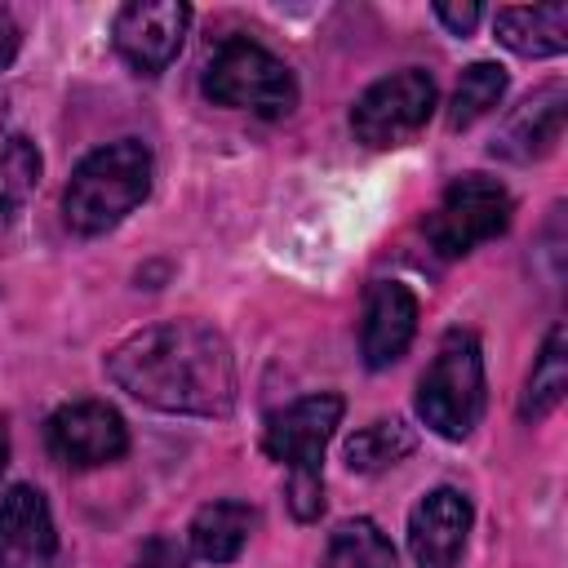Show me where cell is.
Here are the masks:
<instances>
[{"instance_id": "1", "label": "cell", "mask_w": 568, "mask_h": 568, "mask_svg": "<svg viewBox=\"0 0 568 568\" xmlns=\"http://www.w3.org/2000/svg\"><path fill=\"white\" fill-rule=\"evenodd\" d=\"M106 377L160 413L226 417L235 408V355L200 320H164L129 333L106 355Z\"/></svg>"}, {"instance_id": "2", "label": "cell", "mask_w": 568, "mask_h": 568, "mask_svg": "<svg viewBox=\"0 0 568 568\" xmlns=\"http://www.w3.org/2000/svg\"><path fill=\"white\" fill-rule=\"evenodd\" d=\"M151 146L138 138H120L106 142L98 151H89L62 191V217L75 235H106L115 231L146 195H151Z\"/></svg>"}, {"instance_id": "3", "label": "cell", "mask_w": 568, "mask_h": 568, "mask_svg": "<svg viewBox=\"0 0 568 568\" xmlns=\"http://www.w3.org/2000/svg\"><path fill=\"white\" fill-rule=\"evenodd\" d=\"M200 89L213 106L253 111V115H266V120H280L297 106L293 67L284 58H275L271 49H262L257 40H244V36H231L209 53Z\"/></svg>"}, {"instance_id": "4", "label": "cell", "mask_w": 568, "mask_h": 568, "mask_svg": "<svg viewBox=\"0 0 568 568\" xmlns=\"http://www.w3.org/2000/svg\"><path fill=\"white\" fill-rule=\"evenodd\" d=\"M484 355L470 328H448L417 382V417L444 435L466 439L484 417Z\"/></svg>"}, {"instance_id": "5", "label": "cell", "mask_w": 568, "mask_h": 568, "mask_svg": "<svg viewBox=\"0 0 568 568\" xmlns=\"http://www.w3.org/2000/svg\"><path fill=\"white\" fill-rule=\"evenodd\" d=\"M515 200L497 178L462 173L439 195L435 213L426 217V240L439 248V257H462L488 240H497L510 226Z\"/></svg>"}, {"instance_id": "6", "label": "cell", "mask_w": 568, "mask_h": 568, "mask_svg": "<svg viewBox=\"0 0 568 568\" xmlns=\"http://www.w3.org/2000/svg\"><path fill=\"white\" fill-rule=\"evenodd\" d=\"M435 111V75L422 67H404L390 71L382 80H373L355 106H351V129L364 146H399L408 142Z\"/></svg>"}, {"instance_id": "7", "label": "cell", "mask_w": 568, "mask_h": 568, "mask_svg": "<svg viewBox=\"0 0 568 568\" xmlns=\"http://www.w3.org/2000/svg\"><path fill=\"white\" fill-rule=\"evenodd\" d=\"M342 413H346V404H342V395H333V390L293 399L288 408L271 413L266 426H262V448H266V457H275L280 466H288V475H320L324 448H328V439H333Z\"/></svg>"}, {"instance_id": "8", "label": "cell", "mask_w": 568, "mask_h": 568, "mask_svg": "<svg viewBox=\"0 0 568 568\" xmlns=\"http://www.w3.org/2000/svg\"><path fill=\"white\" fill-rule=\"evenodd\" d=\"M44 444L53 453V462L62 466H106L115 457H124L129 448V426L124 417L102 404V399H75V404H62L49 413L44 422Z\"/></svg>"}, {"instance_id": "9", "label": "cell", "mask_w": 568, "mask_h": 568, "mask_svg": "<svg viewBox=\"0 0 568 568\" xmlns=\"http://www.w3.org/2000/svg\"><path fill=\"white\" fill-rule=\"evenodd\" d=\"M191 27V4L182 0H133L115 13V53L138 75H160Z\"/></svg>"}, {"instance_id": "10", "label": "cell", "mask_w": 568, "mask_h": 568, "mask_svg": "<svg viewBox=\"0 0 568 568\" xmlns=\"http://www.w3.org/2000/svg\"><path fill=\"white\" fill-rule=\"evenodd\" d=\"M58 528L40 488L13 484L0 497V568H53Z\"/></svg>"}, {"instance_id": "11", "label": "cell", "mask_w": 568, "mask_h": 568, "mask_svg": "<svg viewBox=\"0 0 568 568\" xmlns=\"http://www.w3.org/2000/svg\"><path fill=\"white\" fill-rule=\"evenodd\" d=\"M470 519V501L457 488H430L408 515V550L417 568H457Z\"/></svg>"}, {"instance_id": "12", "label": "cell", "mask_w": 568, "mask_h": 568, "mask_svg": "<svg viewBox=\"0 0 568 568\" xmlns=\"http://www.w3.org/2000/svg\"><path fill=\"white\" fill-rule=\"evenodd\" d=\"M417 333V297L399 280L368 284L364 297V324H359V351L368 368H390Z\"/></svg>"}, {"instance_id": "13", "label": "cell", "mask_w": 568, "mask_h": 568, "mask_svg": "<svg viewBox=\"0 0 568 568\" xmlns=\"http://www.w3.org/2000/svg\"><path fill=\"white\" fill-rule=\"evenodd\" d=\"M564 106H568L564 84H546L532 98H524L506 115V124L497 129L493 155L515 160V164H528V160H541L546 151H555V142L564 133Z\"/></svg>"}, {"instance_id": "14", "label": "cell", "mask_w": 568, "mask_h": 568, "mask_svg": "<svg viewBox=\"0 0 568 568\" xmlns=\"http://www.w3.org/2000/svg\"><path fill=\"white\" fill-rule=\"evenodd\" d=\"M497 40L519 58H555L568 49V4H506L493 13Z\"/></svg>"}, {"instance_id": "15", "label": "cell", "mask_w": 568, "mask_h": 568, "mask_svg": "<svg viewBox=\"0 0 568 568\" xmlns=\"http://www.w3.org/2000/svg\"><path fill=\"white\" fill-rule=\"evenodd\" d=\"M257 524V510L244 506V501H209L191 515V528H186V541H191V555L204 559V564H231L240 559L248 532Z\"/></svg>"}, {"instance_id": "16", "label": "cell", "mask_w": 568, "mask_h": 568, "mask_svg": "<svg viewBox=\"0 0 568 568\" xmlns=\"http://www.w3.org/2000/svg\"><path fill=\"white\" fill-rule=\"evenodd\" d=\"M564 390H568V333H564V324H550V333H546V342H541V351L532 359V373L524 382L519 417L524 422L550 417L559 408Z\"/></svg>"}, {"instance_id": "17", "label": "cell", "mask_w": 568, "mask_h": 568, "mask_svg": "<svg viewBox=\"0 0 568 568\" xmlns=\"http://www.w3.org/2000/svg\"><path fill=\"white\" fill-rule=\"evenodd\" d=\"M320 568H395V546L373 519H346L328 537Z\"/></svg>"}, {"instance_id": "18", "label": "cell", "mask_w": 568, "mask_h": 568, "mask_svg": "<svg viewBox=\"0 0 568 568\" xmlns=\"http://www.w3.org/2000/svg\"><path fill=\"white\" fill-rule=\"evenodd\" d=\"M413 444L417 439L399 417H382V422H373V426H364L346 439V466L359 470V475H373V470H386L399 457H408Z\"/></svg>"}, {"instance_id": "19", "label": "cell", "mask_w": 568, "mask_h": 568, "mask_svg": "<svg viewBox=\"0 0 568 568\" xmlns=\"http://www.w3.org/2000/svg\"><path fill=\"white\" fill-rule=\"evenodd\" d=\"M506 93V71L497 62H470L453 89L448 102V129H470L475 120H484Z\"/></svg>"}, {"instance_id": "20", "label": "cell", "mask_w": 568, "mask_h": 568, "mask_svg": "<svg viewBox=\"0 0 568 568\" xmlns=\"http://www.w3.org/2000/svg\"><path fill=\"white\" fill-rule=\"evenodd\" d=\"M40 182V151L22 133H0V217L18 213Z\"/></svg>"}, {"instance_id": "21", "label": "cell", "mask_w": 568, "mask_h": 568, "mask_svg": "<svg viewBox=\"0 0 568 568\" xmlns=\"http://www.w3.org/2000/svg\"><path fill=\"white\" fill-rule=\"evenodd\" d=\"M138 568H186V550L173 537H151L138 555Z\"/></svg>"}, {"instance_id": "22", "label": "cell", "mask_w": 568, "mask_h": 568, "mask_svg": "<svg viewBox=\"0 0 568 568\" xmlns=\"http://www.w3.org/2000/svg\"><path fill=\"white\" fill-rule=\"evenodd\" d=\"M435 18H439L453 36H470V31L479 27L484 9H479V4H448V0H439V4H435Z\"/></svg>"}, {"instance_id": "23", "label": "cell", "mask_w": 568, "mask_h": 568, "mask_svg": "<svg viewBox=\"0 0 568 568\" xmlns=\"http://www.w3.org/2000/svg\"><path fill=\"white\" fill-rule=\"evenodd\" d=\"M18 44H22V31H18L13 13H9V9H0V71L18 58Z\"/></svg>"}, {"instance_id": "24", "label": "cell", "mask_w": 568, "mask_h": 568, "mask_svg": "<svg viewBox=\"0 0 568 568\" xmlns=\"http://www.w3.org/2000/svg\"><path fill=\"white\" fill-rule=\"evenodd\" d=\"M4 466H9V430L0 422V475H4Z\"/></svg>"}]
</instances>
